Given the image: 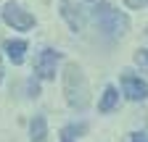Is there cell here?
<instances>
[{
    "instance_id": "6da1fadb",
    "label": "cell",
    "mask_w": 148,
    "mask_h": 142,
    "mask_svg": "<svg viewBox=\"0 0 148 142\" xmlns=\"http://www.w3.org/2000/svg\"><path fill=\"white\" fill-rule=\"evenodd\" d=\"M64 95L74 111H85L90 105V87L77 63H66L64 68Z\"/></svg>"
},
{
    "instance_id": "7a4b0ae2",
    "label": "cell",
    "mask_w": 148,
    "mask_h": 142,
    "mask_svg": "<svg viewBox=\"0 0 148 142\" xmlns=\"http://www.w3.org/2000/svg\"><path fill=\"white\" fill-rule=\"evenodd\" d=\"M92 21H95V26L106 37H122L130 29V19L122 11H116L111 3H106V0H98L95 3V8H92Z\"/></svg>"
},
{
    "instance_id": "3957f363",
    "label": "cell",
    "mask_w": 148,
    "mask_h": 142,
    "mask_svg": "<svg viewBox=\"0 0 148 142\" xmlns=\"http://www.w3.org/2000/svg\"><path fill=\"white\" fill-rule=\"evenodd\" d=\"M3 19L8 26H13L16 32H27L34 26V16L21 5V3H16V0H11V3H5L3 8Z\"/></svg>"
},
{
    "instance_id": "277c9868",
    "label": "cell",
    "mask_w": 148,
    "mask_h": 142,
    "mask_svg": "<svg viewBox=\"0 0 148 142\" xmlns=\"http://www.w3.org/2000/svg\"><path fill=\"white\" fill-rule=\"evenodd\" d=\"M61 61V53H56L53 47L40 50V55L34 61V74L40 79H56V66Z\"/></svg>"
},
{
    "instance_id": "5b68a950",
    "label": "cell",
    "mask_w": 148,
    "mask_h": 142,
    "mask_svg": "<svg viewBox=\"0 0 148 142\" xmlns=\"http://www.w3.org/2000/svg\"><path fill=\"white\" fill-rule=\"evenodd\" d=\"M61 16L69 24L71 32H82L85 29V11L77 0H61Z\"/></svg>"
},
{
    "instance_id": "8992f818",
    "label": "cell",
    "mask_w": 148,
    "mask_h": 142,
    "mask_svg": "<svg viewBox=\"0 0 148 142\" xmlns=\"http://www.w3.org/2000/svg\"><path fill=\"white\" fill-rule=\"evenodd\" d=\"M122 90L130 100H145L148 97V82L135 74H122Z\"/></svg>"
},
{
    "instance_id": "52a82bcc",
    "label": "cell",
    "mask_w": 148,
    "mask_h": 142,
    "mask_svg": "<svg viewBox=\"0 0 148 142\" xmlns=\"http://www.w3.org/2000/svg\"><path fill=\"white\" fill-rule=\"evenodd\" d=\"M3 50H5V55H8V61L13 66H21L24 63V53H27V42L24 40H5Z\"/></svg>"
},
{
    "instance_id": "ba28073f",
    "label": "cell",
    "mask_w": 148,
    "mask_h": 142,
    "mask_svg": "<svg viewBox=\"0 0 148 142\" xmlns=\"http://www.w3.org/2000/svg\"><path fill=\"white\" fill-rule=\"evenodd\" d=\"M119 105V92H116V87H106L101 100H98V111L101 113H108V111H114Z\"/></svg>"
},
{
    "instance_id": "9c48e42d",
    "label": "cell",
    "mask_w": 148,
    "mask_h": 142,
    "mask_svg": "<svg viewBox=\"0 0 148 142\" xmlns=\"http://www.w3.org/2000/svg\"><path fill=\"white\" fill-rule=\"evenodd\" d=\"M29 134H32V142H48V124H45V116H34V118H32Z\"/></svg>"
},
{
    "instance_id": "30bf717a",
    "label": "cell",
    "mask_w": 148,
    "mask_h": 142,
    "mask_svg": "<svg viewBox=\"0 0 148 142\" xmlns=\"http://www.w3.org/2000/svg\"><path fill=\"white\" fill-rule=\"evenodd\" d=\"M135 63L148 71V50H138V53H135Z\"/></svg>"
},
{
    "instance_id": "8fae6325",
    "label": "cell",
    "mask_w": 148,
    "mask_h": 142,
    "mask_svg": "<svg viewBox=\"0 0 148 142\" xmlns=\"http://www.w3.org/2000/svg\"><path fill=\"white\" fill-rule=\"evenodd\" d=\"M127 142H148V132H132Z\"/></svg>"
},
{
    "instance_id": "7c38bea8",
    "label": "cell",
    "mask_w": 148,
    "mask_h": 142,
    "mask_svg": "<svg viewBox=\"0 0 148 142\" xmlns=\"http://www.w3.org/2000/svg\"><path fill=\"white\" fill-rule=\"evenodd\" d=\"M124 5H127V8H145L148 0H124Z\"/></svg>"
},
{
    "instance_id": "4fadbf2b",
    "label": "cell",
    "mask_w": 148,
    "mask_h": 142,
    "mask_svg": "<svg viewBox=\"0 0 148 142\" xmlns=\"http://www.w3.org/2000/svg\"><path fill=\"white\" fill-rule=\"evenodd\" d=\"M27 90H29V95H32V97H37V95H40V87H37V82H34V79L27 84Z\"/></svg>"
},
{
    "instance_id": "5bb4252c",
    "label": "cell",
    "mask_w": 148,
    "mask_h": 142,
    "mask_svg": "<svg viewBox=\"0 0 148 142\" xmlns=\"http://www.w3.org/2000/svg\"><path fill=\"white\" fill-rule=\"evenodd\" d=\"M61 142H74V139H71V137H69L66 132H61Z\"/></svg>"
},
{
    "instance_id": "9a60e30c",
    "label": "cell",
    "mask_w": 148,
    "mask_h": 142,
    "mask_svg": "<svg viewBox=\"0 0 148 142\" xmlns=\"http://www.w3.org/2000/svg\"><path fill=\"white\" fill-rule=\"evenodd\" d=\"M90 3H98V0H90Z\"/></svg>"
}]
</instances>
